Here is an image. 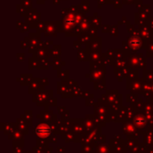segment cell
<instances>
[{"label": "cell", "instance_id": "6da1fadb", "mask_svg": "<svg viewBox=\"0 0 153 153\" xmlns=\"http://www.w3.org/2000/svg\"><path fill=\"white\" fill-rule=\"evenodd\" d=\"M36 134L40 137H46L49 134V128H48V126H47L45 125H41L37 127Z\"/></svg>", "mask_w": 153, "mask_h": 153}]
</instances>
